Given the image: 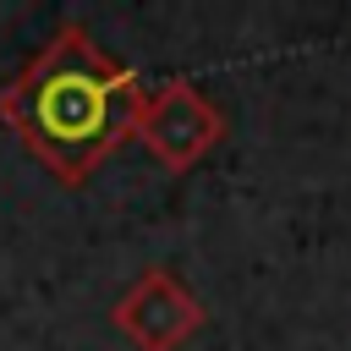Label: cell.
Returning <instances> with one entry per match:
<instances>
[{"mask_svg":"<svg viewBox=\"0 0 351 351\" xmlns=\"http://www.w3.org/2000/svg\"><path fill=\"white\" fill-rule=\"evenodd\" d=\"M110 318H115V329L137 351H181L203 329V302L170 269H143L121 291V302L110 307Z\"/></svg>","mask_w":351,"mask_h":351,"instance_id":"3957f363","label":"cell"},{"mask_svg":"<svg viewBox=\"0 0 351 351\" xmlns=\"http://www.w3.org/2000/svg\"><path fill=\"white\" fill-rule=\"evenodd\" d=\"M137 137H143V148H148L170 176H186V170H197V165L219 148L225 115H219V104H214L197 82L176 77V82H165L159 93H148L143 121H137Z\"/></svg>","mask_w":351,"mask_h":351,"instance_id":"7a4b0ae2","label":"cell"},{"mask_svg":"<svg viewBox=\"0 0 351 351\" xmlns=\"http://www.w3.org/2000/svg\"><path fill=\"white\" fill-rule=\"evenodd\" d=\"M148 88L132 66L104 55L88 27L66 22L38 60L0 88V121L55 170V181L82 186L143 121Z\"/></svg>","mask_w":351,"mask_h":351,"instance_id":"6da1fadb","label":"cell"}]
</instances>
